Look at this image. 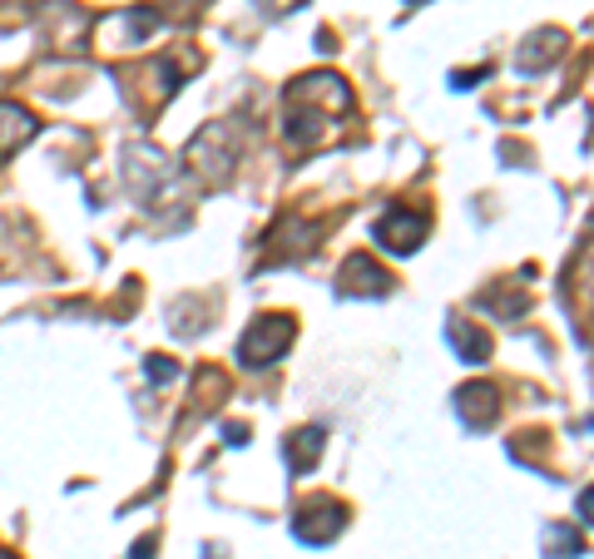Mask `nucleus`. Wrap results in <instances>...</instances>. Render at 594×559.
I'll return each instance as SVG.
<instances>
[{
  "label": "nucleus",
  "instance_id": "1",
  "mask_svg": "<svg viewBox=\"0 0 594 559\" xmlns=\"http://www.w3.org/2000/svg\"><path fill=\"white\" fill-rule=\"evenodd\" d=\"M347 114H352V89L332 70L298 75L288 85V95H282V134L298 149H317L337 130V119H347Z\"/></svg>",
  "mask_w": 594,
  "mask_h": 559
},
{
  "label": "nucleus",
  "instance_id": "2",
  "mask_svg": "<svg viewBox=\"0 0 594 559\" xmlns=\"http://www.w3.org/2000/svg\"><path fill=\"white\" fill-rule=\"evenodd\" d=\"M292 337H298V317H288V313L253 317V327L238 337V362L253 366V372H258V366H272L292 347Z\"/></svg>",
  "mask_w": 594,
  "mask_h": 559
},
{
  "label": "nucleus",
  "instance_id": "3",
  "mask_svg": "<svg viewBox=\"0 0 594 559\" xmlns=\"http://www.w3.org/2000/svg\"><path fill=\"white\" fill-rule=\"evenodd\" d=\"M184 163L208 183H228L238 163V134L228 124H208V130L194 134V144L184 149Z\"/></svg>",
  "mask_w": 594,
  "mask_h": 559
},
{
  "label": "nucleus",
  "instance_id": "4",
  "mask_svg": "<svg viewBox=\"0 0 594 559\" xmlns=\"http://www.w3.org/2000/svg\"><path fill=\"white\" fill-rule=\"evenodd\" d=\"M426 233H432V218L416 214V208H407V204H391L387 214L377 218V228H372L377 247L381 253H391V258H411V253L426 243Z\"/></svg>",
  "mask_w": 594,
  "mask_h": 559
},
{
  "label": "nucleus",
  "instance_id": "5",
  "mask_svg": "<svg viewBox=\"0 0 594 559\" xmlns=\"http://www.w3.org/2000/svg\"><path fill=\"white\" fill-rule=\"evenodd\" d=\"M342 530H347V506L332 500V495H313V500L292 510V539L298 545H332Z\"/></svg>",
  "mask_w": 594,
  "mask_h": 559
},
{
  "label": "nucleus",
  "instance_id": "6",
  "mask_svg": "<svg viewBox=\"0 0 594 559\" xmlns=\"http://www.w3.org/2000/svg\"><path fill=\"white\" fill-rule=\"evenodd\" d=\"M337 292H342V297H387L391 272L377 268V258H367V253H352V258L342 263V272H337Z\"/></svg>",
  "mask_w": 594,
  "mask_h": 559
},
{
  "label": "nucleus",
  "instance_id": "7",
  "mask_svg": "<svg viewBox=\"0 0 594 559\" xmlns=\"http://www.w3.org/2000/svg\"><path fill=\"white\" fill-rule=\"evenodd\" d=\"M456 416H461V426H471V430L496 426V416H500L496 381H465V387L456 391Z\"/></svg>",
  "mask_w": 594,
  "mask_h": 559
},
{
  "label": "nucleus",
  "instance_id": "8",
  "mask_svg": "<svg viewBox=\"0 0 594 559\" xmlns=\"http://www.w3.org/2000/svg\"><path fill=\"white\" fill-rule=\"evenodd\" d=\"M159 31V11H119L109 21H99V40L124 50V45H144L149 35Z\"/></svg>",
  "mask_w": 594,
  "mask_h": 559
},
{
  "label": "nucleus",
  "instance_id": "9",
  "mask_svg": "<svg viewBox=\"0 0 594 559\" xmlns=\"http://www.w3.org/2000/svg\"><path fill=\"white\" fill-rule=\"evenodd\" d=\"M35 134H40V124H35L31 109L0 99V163H11L21 154V144H31Z\"/></svg>",
  "mask_w": 594,
  "mask_h": 559
},
{
  "label": "nucleus",
  "instance_id": "10",
  "mask_svg": "<svg viewBox=\"0 0 594 559\" xmlns=\"http://www.w3.org/2000/svg\"><path fill=\"white\" fill-rule=\"evenodd\" d=\"M565 54V31H535L525 45H520V54H516V65H520V75H541V70H550L555 60Z\"/></svg>",
  "mask_w": 594,
  "mask_h": 559
},
{
  "label": "nucleus",
  "instance_id": "11",
  "mask_svg": "<svg viewBox=\"0 0 594 559\" xmlns=\"http://www.w3.org/2000/svg\"><path fill=\"white\" fill-rule=\"evenodd\" d=\"M323 451H327V430H323V426H298V430L288 436V446H282V455H288V471H292V475L317 471Z\"/></svg>",
  "mask_w": 594,
  "mask_h": 559
},
{
  "label": "nucleus",
  "instance_id": "12",
  "mask_svg": "<svg viewBox=\"0 0 594 559\" xmlns=\"http://www.w3.org/2000/svg\"><path fill=\"white\" fill-rule=\"evenodd\" d=\"M446 342H451L456 356H461V362H471V366H481L490 356V337L481 332L475 323H451V327H446Z\"/></svg>",
  "mask_w": 594,
  "mask_h": 559
},
{
  "label": "nucleus",
  "instance_id": "13",
  "mask_svg": "<svg viewBox=\"0 0 594 559\" xmlns=\"http://www.w3.org/2000/svg\"><path fill=\"white\" fill-rule=\"evenodd\" d=\"M545 559H574L584 549V539H580V530L574 525H560V520H555V525H545Z\"/></svg>",
  "mask_w": 594,
  "mask_h": 559
},
{
  "label": "nucleus",
  "instance_id": "14",
  "mask_svg": "<svg viewBox=\"0 0 594 559\" xmlns=\"http://www.w3.org/2000/svg\"><path fill=\"white\" fill-rule=\"evenodd\" d=\"M570 282H574V297H580L584 307H594V233L584 238L580 258H574V268H570Z\"/></svg>",
  "mask_w": 594,
  "mask_h": 559
},
{
  "label": "nucleus",
  "instance_id": "15",
  "mask_svg": "<svg viewBox=\"0 0 594 559\" xmlns=\"http://www.w3.org/2000/svg\"><path fill=\"white\" fill-rule=\"evenodd\" d=\"M144 372H149L154 387H163V381H173V372H179V366H173L169 356H149V366H144Z\"/></svg>",
  "mask_w": 594,
  "mask_h": 559
},
{
  "label": "nucleus",
  "instance_id": "16",
  "mask_svg": "<svg viewBox=\"0 0 594 559\" xmlns=\"http://www.w3.org/2000/svg\"><path fill=\"white\" fill-rule=\"evenodd\" d=\"M580 525L594 530V485H584L580 490Z\"/></svg>",
  "mask_w": 594,
  "mask_h": 559
},
{
  "label": "nucleus",
  "instance_id": "17",
  "mask_svg": "<svg viewBox=\"0 0 594 559\" xmlns=\"http://www.w3.org/2000/svg\"><path fill=\"white\" fill-rule=\"evenodd\" d=\"M475 80H486V65H481V70H456L451 85L456 89H475Z\"/></svg>",
  "mask_w": 594,
  "mask_h": 559
},
{
  "label": "nucleus",
  "instance_id": "18",
  "mask_svg": "<svg viewBox=\"0 0 594 559\" xmlns=\"http://www.w3.org/2000/svg\"><path fill=\"white\" fill-rule=\"evenodd\" d=\"M154 555H159V535H144L140 545L130 549V559H154Z\"/></svg>",
  "mask_w": 594,
  "mask_h": 559
},
{
  "label": "nucleus",
  "instance_id": "19",
  "mask_svg": "<svg viewBox=\"0 0 594 559\" xmlns=\"http://www.w3.org/2000/svg\"><path fill=\"white\" fill-rule=\"evenodd\" d=\"M223 436H228V446H243V441H248V426H243V421H228Z\"/></svg>",
  "mask_w": 594,
  "mask_h": 559
},
{
  "label": "nucleus",
  "instance_id": "20",
  "mask_svg": "<svg viewBox=\"0 0 594 559\" xmlns=\"http://www.w3.org/2000/svg\"><path fill=\"white\" fill-rule=\"evenodd\" d=\"M204 555H208V559H223V549H218V555H214V549H204Z\"/></svg>",
  "mask_w": 594,
  "mask_h": 559
},
{
  "label": "nucleus",
  "instance_id": "21",
  "mask_svg": "<svg viewBox=\"0 0 594 559\" xmlns=\"http://www.w3.org/2000/svg\"><path fill=\"white\" fill-rule=\"evenodd\" d=\"M0 559H15V555H11V549H0Z\"/></svg>",
  "mask_w": 594,
  "mask_h": 559
},
{
  "label": "nucleus",
  "instance_id": "22",
  "mask_svg": "<svg viewBox=\"0 0 594 559\" xmlns=\"http://www.w3.org/2000/svg\"><path fill=\"white\" fill-rule=\"evenodd\" d=\"M411 5H426V0H411Z\"/></svg>",
  "mask_w": 594,
  "mask_h": 559
}]
</instances>
